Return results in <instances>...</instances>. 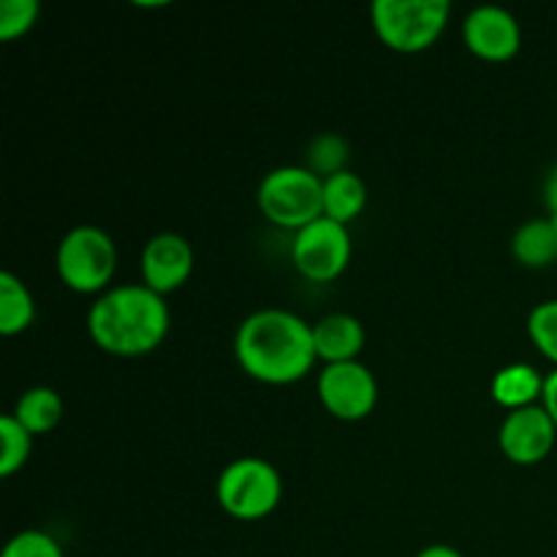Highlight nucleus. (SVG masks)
Here are the masks:
<instances>
[{
    "label": "nucleus",
    "instance_id": "nucleus-24",
    "mask_svg": "<svg viewBox=\"0 0 557 557\" xmlns=\"http://www.w3.org/2000/svg\"><path fill=\"white\" fill-rule=\"evenodd\" d=\"M544 207H547V218H553L557 223V163L544 180Z\"/></svg>",
    "mask_w": 557,
    "mask_h": 557
},
{
    "label": "nucleus",
    "instance_id": "nucleus-17",
    "mask_svg": "<svg viewBox=\"0 0 557 557\" xmlns=\"http://www.w3.org/2000/svg\"><path fill=\"white\" fill-rule=\"evenodd\" d=\"M36 319V299L14 272H0V335H22Z\"/></svg>",
    "mask_w": 557,
    "mask_h": 557
},
{
    "label": "nucleus",
    "instance_id": "nucleus-25",
    "mask_svg": "<svg viewBox=\"0 0 557 557\" xmlns=\"http://www.w3.org/2000/svg\"><path fill=\"white\" fill-rule=\"evenodd\" d=\"M417 557H466V555L457 553V549L449 547V544H430V547H424Z\"/></svg>",
    "mask_w": 557,
    "mask_h": 557
},
{
    "label": "nucleus",
    "instance_id": "nucleus-9",
    "mask_svg": "<svg viewBox=\"0 0 557 557\" xmlns=\"http://www.w3.org/2000/svg\"><path fill=\"white\" fill-rule=\"evenodd\" d=\"M557 428L542 403L506 413L498 430V446L515 466H539L555 449Z\"/></svg>",
    "mask_w": 557,
    "mask_h": 557
},
{
    "label": "nucleus",
    "instance_id": "nucleus-20",
    "mask_svg": "<svg viewBox=\"0 0 557 557\" xmlns=\"http://www.w3.org/2000/svg\"><path fill=\"white\" fill-rule=\"evenodd\" d=\"M528 335L542 357L557 368V299L539 302L528 315Z\"/></svg>",
    "mask_w": 557,
    "mask_h": 557
},
{
    "label": "nucleus",
    "instance_id": "nucleus-3",
    "mask_svg": "<svg viewBox=\"0 0 557 557\" xmlns=\"http://www.w3.org/2000/svg\"><path fill=\"white\" fill-rule=\"evenodd\" d=\"M446 0H375L370 5L375 36L400 54H419L433 47L449 25Z\"/></svg>",
    "mask_w": 557,
    "mask_h": 557
},
{
    "label": "nucleus",
    "instance_id": "nucleus-21",
    "mask_svg": "<svg viewBox=\"0 0 557 557\" xmlns=\"http://www.w3.org/2000/svg\"><path fill=\"white\" fill-rule=\"evenodd\" d=\"M41 5L38 0H3L0 3V41H14L33 30Z\"/></svg>",
    "mask_w": 557,
    "mask_h": 557
},
{
    "label": "nucleus",
    "instance_id": "nucleus-6",
    "mask_svg": "<svg viewBox=\"0 0 557 557\" xmlns=\"http://www.w3.org/2000/svg\"><path fill=\"white\" fill-rule=\"evenodd\" d=\"M215 495L228 517L256 522L277 509L283 500V479L272 462L261 457H239L221 471Z\"/></svg>",
    "mask_w": 557,
    "mask_h": 557
},
{
    "label": "nucleus",
    "instance_id": "nucleus-23",
    "mask_svg": "<svg viewBox=\"0 0 557 557\" xmlns=\"http://www.w3.org/2000/svg\"><path fill=\"white\" fill-rule=\"evenodd\" d=\"M542 406L547 408L549 419L555 422L557 428V368L553 373H547V379H544V395H542Z\"/></svg>",
    "mask_w": 557,
    "mask_h": 557
},
{
    "label": "nucleus",
    "instance_id": "nucleus-2",
    "mask_svg": "<svg viewBox=\"0 0 557 557\" xmlns=\"http://www.w3.org/2000/svg\"><path fill=\"white\" fill-rule=\"evenodd\" d=\"M166 297L145 283H125L103 292L87 310V332L101 351L134 359L152 354L169 335Z\"/></svg>",
    "mask_w": 557,
    "mask_h": 557
},
{
    "label": "nucleus",
    "instance_id": "nucleus-18",
    "mask_svg": "<svg viewBox=\"0 0 557 557\" xmlns=\"http://www.w3.org/2000/svg\"><path fill=\"white\" fill-rule=\"evenodd\" d=\"M33 451V435L16 422L14 413L0 419V476L9 479L25 468Z\"/></svg>",
    "mask_w": 557,
    "mask_h": 557
},
{
    "label": "nucleus",
    "instance_id": "nucleus-12",
    "mask_svg": "<svg viewBox=\"0 0 557 557\" xmlns=\"http://www.w3.org/2000/svg\"><path fill=\"white\" fill-rule=\"evenodd\" d=\"M313 343L324 364L357 362L364 348V326L351 313H330L313 324Z\"/></svg>",
    "mask_w": 557,
    "mask_h": 557
},
{
    "label": "nucleus",
    "instance_id": "nucleus-5",
    "mask_svg": "<svg viewBox=\"0 0 557 557\" xmlns=\"http://www.w3.org/2000/svg\"><path fill=\"white\" fill-rule=\"evenodd\" d=\"M54 270L65 288L76 294L109 292L117 272V245L98 226H74L54 250Z\"/></svg>",
    "mask_w": 557,
    "mask_h": 557
},
{
    "label": "nucleus",
    "instance_id": "nucleus-1",
    "mask_svg": "<svg viewBox=\"0 0 557 557\" xmlns=\"http://www.w3.org/2000/svg\"><path fill=\"white\" fill-rule=\"evenodd\" d=\"M237 362L261 384L286 386L305 379L319 362L313 324L292 310L264 308L250 313L234 337Z\"/></svg>",
    "mask_w": 557,
    "mask_h": 557
},
{
    "label": "nucleus",
    "instance_id": "nucleus-22",
    "mask_svg": "<svg viewBox=\"0 0 557 557\" xmlns=\"http://www.w3.org/2000/svg\"><path fill=\"white\" fill-rule=\"evenodd\" d=\"M0 557H65L58 539L44 531H22L9 539Z\"/></svg>",
    "mask_w": 557,
    "mask_h": 557
},
{
    "label": "nucleus",
    "instance_id": "nucleus-19",
    "mask_svg": "<svg viewBox=\"0 0 557 557\" xmlns=\"http://www.w3.org/2000/svg\"><path fill=\"white\" fill-rule=\"evenodd\" d=\"M348 163V145L346 139L335 134H324L319 139H313V145L308 147V169L313 174H319L321 180L332 177L337 172H346Z\"/></svg>",
    "mask_w": 557,
    "mask_h": 557
},
{
    "label": "nucleus",
    "instance_id": "nucleus-8",
    "mask_svg": "<svg viewBox=\"0 0 557 557\" xmlns=\"http://www.w3.org/2000/svg\"><path fill=\"white\" fill-rule=\"evenodd\" d=\"M319 400L341 422H362L375 411L379 381L368 364H324L319 375Z\"/></svg>",
    "mask_w": 557,
    "mask_h": 557
},
{
    "label": "nucleus",
    "instance_id": "nucleus-14",
    "mask_svg": "<svg viewBox=\"0 0 557 557\" xmlns=\"http://www.w3.org/2000/svg\"><path fill=\"white\" fill-rule=\"evenodd\" d=\"M511 256L522 267L544 270L557 261V223L553 218H531L511 237Z\"/></svg>",
    "mask_w": 557,
    "mask_h": 557
},
{
    "label": "nucleus",
    "instance_id": "nucleus-13",
    "mask_svg": "<svg viewBox=\"0 0 557 557\" xmlns=\"http://www.w3.org/2000/svg\"><path fill=\"white\" fill-rule=\"evenodd\" d=\"M544 379L547 375L539 373L533 364L515 362L500 368L493 375V384H490V395L498 406H504L506 411H517V408L536 406V400H542L544 395Z\"/></svg>",
    "mask_w": 557,
    "mask_h": 557
},
{
    "label": "nucleus",
    "instance_id": "nucleus-4",
    "mask_svg": "<svg viewBox=\"0 0 557 557\" xmlns=\"http://www.w3.org/2000/svg\"><path fill=\"white\" fill-rule=\"evenodd\" d=\"M256 201L267 221L297 234L324 218V180L308 166H277L264 174Z\"/></svg>",
    "mask_w": 557,
    "mask_h": 557
},
{
    "label": "nucleus",
    "instance_id": "nucleus-15",
    "mask_svg": "<svg viewBox=\"0 0 557 557\" xmlns=\"http://www.w3.org/2000/svg\"><path fill=\"white\" fill-rule=\"evenodd\" d=\"M368 207V185L357 172L346 169L324 180V218L348 226Z\"/></svg>",
    "mask_w": 557,
    "mask_h": 557
},
{
    "label": "nucleus",
    "instance_id": "nucleus-11",
    "mask_svg": "<svg viewBox=\"0 0 557 557\" xmlns=\"http://www.w3.org/2000/svg\"><path fill=\"white\" fill-rule=\"evenodd\" d=\"M194 264V248H190V243L183 234H152L145 243V248H141V283L156 294H161V297H166V294L177 292V288L188 283Z\"/></svg>",
    "mask_w": 557,
    "mask_h": 557
},
{
    "label": "nucleus",
    "instance_id": "nucleus-7",
    "mask_svg": "<svg viewBox=\"0 0 557 557\" xmlns=\"http://www.w3.org/2000/svg\"><path fill=\"white\" fill-rule=\"evenodd\" d=\"M292 261L302 277L313 283H332L351 261V234L343 223L319 218L299 228L292 243Z\"/></svg>",
    "mask_w": 557,
    "mask_h": 557
},
{
    "label": "nucleus",
    "instance_id": "nucleus-16",
    "mask_svg": "<svg viewBox=\"0 0 557 557\" xmlns=\"http://www.w3.org/2000/svg\"><path fill=\"white\" fill-rule=\"evenodd\" d=\"M63 397L52 386H30L14 406V417L30 435H47L63 419Z\"/></svg>",
    "mask_w": 557,
    "mask_h": 557
},
{
    "label": "nucleus",
    "instance_id": "nucleus-10",
    "mask_svg": "<svg viewBox=\"0 0 557 557\" xmlns=\"http://www.w3.org/2000/svg\"><path fill=\"white\" fill-rule=\"evenodd\" d=\"M462 41L487 63H506L522 47V27L511 11L500 5H479L462 20Z\"/></svg>",
    "mask_w": 557,
    "mask_h": 557
}]
</instances>
